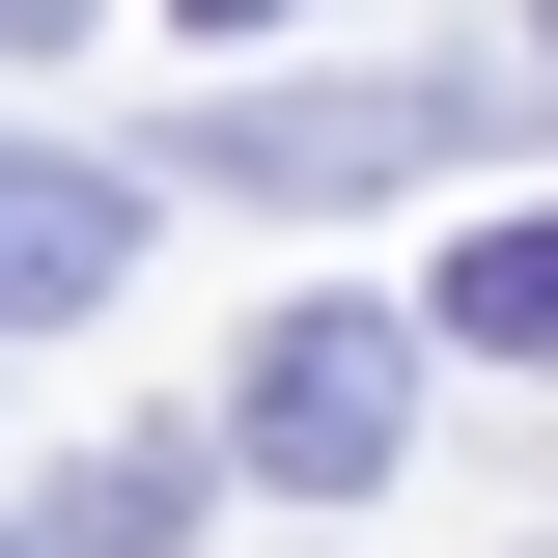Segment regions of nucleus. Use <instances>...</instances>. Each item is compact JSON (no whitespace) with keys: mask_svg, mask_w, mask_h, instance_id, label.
<instances>
[{"mask_svg":"<svg viewBox=\"0 0 558 558\" xmlns=\"http://www.w3.org/2000/svg\"><path fill=\"white\" fill-rule=\"evenodd\" d=\"M391 418H418V336H363V307H279V336L223 363V447H252V475H307V502L391 475Z\"/></svg>","mask_w":558,"mask_h":558,"instance_id":"obj_1","label":"nucleus"},{"mask_svg":"<svg viewBox=\"0 0 558 558\" xmlns=\"http://www.w3.org/2000/svg\"><path fill=\"white\" fill-rule=\"evenodd\" d=\"M447 140H475V84H279V112H196V168L223 196H391V168H447Z\"/></svg>","mask_w":558,"mask_h":558,"instance_id":"obj_2","label":"nucleus"},{"mask_svg":"<svg viewBox=\"0 0 558 558\" xmlns=\"http://www.w3.org/2000/svg\"><path fill=\"white\" fill-rule=\"evenodd\" d=\"M112 279H140V196L57 168V140H0V336H57V307H112Z\"/></svg>","mask_w":558,"mask_h":558,"instance_id":"obj_3","label":"nucleus"},{"mask_svg":"<svg viewBox=\"0 0 558 558\" xmlns=\"http://www.w3.org/2000/svg\"><path fill=\"white\" fill-rule=\"evenodd\" d=\"M196 531V447H84L57 502H0V558H168Z\"/></svg>","mask_w":558,"mask_h":558,"instance_id":"obj_4","label":"nucleus"},{"mask_svg":"<svg viewBox=\"0 0 558 558\" xmlns=\"http://www.w3.org/2000/svg\"><path fill=\"white\" fill-rule=\"evenodd\" d=\"M447 336H475V363H558V223H475V252H447Z\"/></svg>","mask_w":558,"mask_h":558,"instance_id":"obj_5","label":"nucleus"},{"mask_svg":"<svg viewBox=\"0 0 558 558\" xmlns=\"http://www.w3.org/2000/svg\"><path fill=\"white\" fill-rule=\"evenodd\" d=\"M57 28H84V0H0V57H57Z\"/></svg>","mask_w":558,"mask_h":558,"instance_id":"obj_6","label":"nucleus"},{"mask_svg":"<svg viewBox=\"0 0 558 558\" xmlns=\"http://www.w3.org/2000/svg\"><path fill=\"white\" fill-rule=\"evenodd\" d=\"M168 28H307V0H168Z\"/></svg>","mask_w":558,"mask_h":558,"instance_id":"obj_7","label":"nucleus"},{"mask_svg":"<svg viewBox=\"0 0 558 558\" xmlns=\"http://www.w3.org/2000/svg\"><path fill=\"white\" fill-rule=\"evenodd\" d=\"M531 57H558V28H531Z\"/></svg>","mask_w":558,"mask_h":558,"instance_id":"obj_8","label":"nucleus"}]
</instances>
